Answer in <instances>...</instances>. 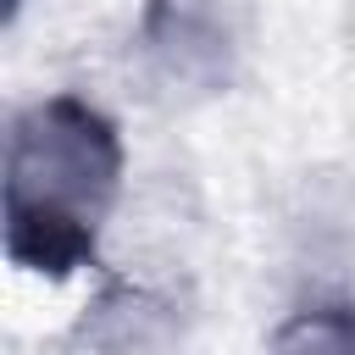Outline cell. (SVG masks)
Segmentation results:
<instances>
[{
    "instance_id": "obj_1",
    "label": "cell",
    "mask_w": 355,
    "mask_h": 355,
    "mask_svg": "<svg viewBox=\"0 0 355 355\" xmlns=\"http://www.w3.org/2000/svg\"><path fill=\"white\" fill-rule=\"evenodd\" d=\"M122 189V139L78 94L33 100L6 139V239L33 272H67L89 255Z\"/></svg>"
},
{
    "instance_id": "obj_2",
    "label": "cell",
    "mask_w": 355,
    "mask_h": 355,
    "mask_svg": "<svg viewBox=\"0 0 355 355\" xmlns=\"http://www.w3.org/2000/svg\"><path fill=\"white\" fill-rule=\"evenodd\" d=\"M255 33L250 0H144L139 17V55L150 83H161L178 100H211L222 94Z\"/></svg>"
},
{
    "instance_id": "obj_3",
    "label": "cell",
    "mask_w": 355,
    "mask_h": 355,
    "mask_svg": "<svg viewBox=\"0 0 355 355\" xmlns=\"http://www.w3.org/2000/svg\"><path fill=\"white\" fill-rule=\"evenodd\" d=\"M83 355H178L172 305L150 288H116L83 316Z\"/></svg>"
}]
</instances>
